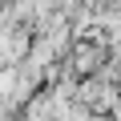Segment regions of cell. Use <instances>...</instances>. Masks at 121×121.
<instances>
[{
  "instance_id": "cell-1",
  "label": "cell",
  "mask_w": 121,
  "mask_h": 121,
  "mask_svg": "<svg viewBox=\"0 0 121 121\" xmlns=\"http://www.w3.org/2000/svg\"><path fill=\"white\" fill-rule=\"evenodd\" d=\"M73 60H77V69H81V73H89V69L97 65V60H101V48H97V44H81Z\"/></svg>"
}]
</instances>
